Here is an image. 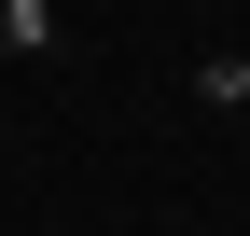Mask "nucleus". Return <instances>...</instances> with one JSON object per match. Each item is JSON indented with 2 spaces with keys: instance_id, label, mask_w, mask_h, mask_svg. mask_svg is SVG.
I'll list each match as a JSON object with an SVG mask.
<instances>
[{
  "instance_id": "obj_1",
  "label": "nucleus",
  "mask_w": 250,
  "mask_h": 236,
  "mask_svg": "<svg viewBox=\"0 0 250 236\" xmlns=\"http://www.w3.org/2000/svg\"><path fill=\"white\" fill-rule=\"evenodd\" d=\"M70 28H56V0H0V56H56Z\"/></svg>"
},
{
  "instance_id": "obj_2",
  "label": "nucleus",
  "mask_w": 250,
  "mask_h": 236,
  "mask_svg": "<svg viewBox=\"0 0 250 236\" xmlns=\"http://www.w3.org/2000/svg\"><path fill=\"white\" fill-rule=\"evenodd\" d=\"M195 98H208V111H236V125H250V56H208V70H195Z\"/></svg>"
}]
</instances>
